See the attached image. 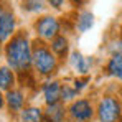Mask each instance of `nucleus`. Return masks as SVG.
<instances>
[{
  "label": "nucleus",
  "mask_w": 122,
  "mask_h": 122,
  "mask_svg": "<svg viewBox=\"0 0 122 122\" xmlns=\"http://www.w3.org/2000/svg\"><path fill=\"white\" fill-rule=\"evenodd\" d=\"M5 56L8 68L18 73H26L30 69V66L33 64V48L25 33H17L15 36H12L5 48Z\"/></svg>",
  "instance_id": "1"
},
{
  "label": "nucleus",
  "mask_w": 122,
  "mask_h": 122,
  "mask_svg": "<svg viewBox=\"0 0 122 122\" xmlns=\"http://www.w3.org/2000/svg\"><path fill=\"white\" fill-rule=\"evenodd\" d=\"M33 66L40 74L48 76L56 71L58 58L48 46H45V43L36 41V45L33 46Z\"/></svg>",
  "instance_id": "2"
},
{
  "label": "nucleus",
  "mask_w": 122,
  "mask_h": 122,
  "mask_svg": "<svg viewBox=\"0 0 122 122\" xmlns=\"http://www.w3.org/2000/svg\"><path fill=\"white\" fill-rule=\"evenodd\" d=\"M99 122H119L122 119V104L114 96H106L97 106Z\"/></svg>",
  "instance_id": "3"
},
{
  "label": "nucleus",
  "mask_w": 122,
  "mask_h": 122,
  "mask_svg": "<svg viewBox=\"0 0 122 122\" xmlns=\"http://www.w3.org/2000/svg\"><path fill=\"white\" fill-rule=\"evenodd\" d=\"M35 31L36 35L43 38V40H53L58 36V31H60V21L56 17H51V15H45L40 17L38 20L35 21Z\"/></svg>",
  "instance_id": "4"
},
{
  "label": "nucleus",
  "mask_w": 122,
  "mask_h": 122,
  "mask_svg": "<svg viewBox=\"0 0 122 122\" xmlns=\"http://www.w3.org/2000/svg\"><path fill=\"white\" fill-rule=\"evenodd\" d=\"M15 31V15H13V10L0 2V43L7 41Z\"/></svg>",
  "instance_id": "5"
},
{
  "label": "nucleus",
  "mask_w": 122,
  "mask_h": 122,
  "mask_svg": "<svg viewBox=\"0 0 122 122\" xmlns=\"http://www.w3.org/2000/svg\"><path fill=\"white\" fill-rule=\"evenodd\" d=\"M69 114L74 121L78 122H87L92 119V114H94V109H92V104L87 101V99H78L71 104L69 107Z\"/></svg>",
  "instance_id": "6"
},
{
  "label": "nucleus",
  "mask_w": 122,
  "mask_h": 122,
  "mask_svg": "<svg viewBox=\"0 0 122 122\" xmlns=\"http://www.w3.org/2000/svg\"><path fill=\"white\" fill-rule=\"evenodd\" d=\"M43 96L48 106L51 104H58L61 101V84L58 81H50L45 82L43 86Z\"/></svg>",
  "instance_id": "7"
},
{
  "label": "nucleus",
  "mask_w": 122,
  "mask_h": 122,
  "mask_svg": "<svg viewBox=\"0 0 122 122\" xmlns=\"http://www.w3.org/2000/svg\"><path fill=\"white\" fill-rule=\"evenodd\" d=\"M69 63H71V66L74 68V71H78L79 74H87L89 69H91V64H92L91 58L84 56L79 51H73V53H71Z\"/></svg>",
  "instance_id": "8"
},
{
  "label": "nucleus",
  "mask_w": 122,
  "mask_h": 122,
  "mask_svg": "<svg viewBox=\"0 0 122 122\" xmlns=\"http://www.w3.org/2000/svg\"><path fill=\"white\" fill-rule=\"evenodd\" d=\"M106 71H107L109 76H112V78L122 81V56H119V55L114 53V55L109 58L107 64H106Z\"/></svg>",
  "instance_id": "9"
},
{
  "label": "nucleus",
  "mask_w": 122,
  "mask_h": 122,
  "mask_svg": "<svg viewBox=\"0 0 122 122\" xmlns=\"http://www.w3.org/2000/svg\"><path fill=\"white\" fill-rule=\"evenodd\" d=\"M64 116H66V109L61 106L60 102L48 106L46 111H45V121L46 122H63Z\"/></svg>",
  "instance_id": "10"
},
{
  "label": "nucleus",
  "mask_w": 122,
  "mask_h": 122,
  "mask_svg": "<svg viewBox=\"0 0 122 122\" xmlns=\"http://www.w3.org/2000/svg\"><path fill=\"white\" fill-rule=\"evenodd\" d=\"M13 84H15V74H13L12 68L2 66L0 68V89L2 91H12Z\"/></svg>",
  "instance_id": "11"
},
{
  "label": "nucleus",
  "mask_w": 122,
  "mask_h": 122,
  "mask_svg": "<svg viewBox=\"0 0 122 122\" xmlns=\"http://www.w3.org/2000/svg\"><path fill=\"white\" fill-rule=\"evenodd\" d=\"M68 48H69L68 38L63 36V35H58L56 38L51 40V51L55 53L56 58H64L68 55Z\"/></svg>",
  "instance_id": "12"
},
{
  "label": "nucleus",
  "mask_w": 122,
  "mask_h": 122,
  "mask_svg": "<svg viewBox=\"0 0 122 122\" xmlns=\"http://www.w3.org/2000/svg\"><path fill=\"white\" fill-rule=\"evenodd\" d=\"M5 99H7V104H8L10 111H21L25 97H23V94H21L20 91H17V89L8 91L7 96H5Z\"/></svg>",
  "instance_id": "13"
},
{
  "label": "nucleus",
  "mask_w": 122,
  "mask_h": 122,
  "mask_svg": "<svg viewBox=\"0 0 122 122\" xmlns=\"http://www.w3.org/2000/svg\"><path fill=\"white\" fill-rule=\"evenodd\" d=\"M21 122H45V114L38 107H26L21 111Z\"/></svg>",
  "instance_id": "14"
},
{
  "label": "nucleus",
  "mask_w": 122,
  "mask_h": 122,
  "mask_svg": "<svg viewBox=\"0 0 122 122\" xmlns=\"http://www.w3.org/2000/svg\"><path fill=\"white\" fill-rule=\"evenodd\" d=\"M92 25H94V15H92L91 12H87V10L81 12L79 17H78V21H76L78 30L84 33V31H87L89 28H92Z\"/></svg>",
  "instance_id": "15"
},
{
  "label": "nucleus",
  "mask_w": 122,
  "mask_h": 122,
  "mask_svg": "<svg viewBox=\"0 0 122 122\" xmlns=\"http://www.w3.org/2000/svg\"><path fill=\"white\" fill-rule=\"evenodd\" d=\"M21 7L23 10L35 13V12H41L46 5H45V0H21Z\"/></svg>",
  "instance_id": "16"
},
{
  "label": "nucleus",
  "mask_w": 122,
  "mask_h": 122,
  "mask_svg": "<svg viewBox=\"0 0 122 122\" xmlns=\"http://www.w3.org/2000/svg\"><path fill=\"white\" fill-rule=\"evenodd\" d=\"M76 92L78 91L74 87H71L69 84H63L61 86V101H73Z\"/></svg>",
  "instance_id": "17"
},
{
  "label": "nucleus",
  "mask_w": 122,
  "mask_h": 122,
  "mask_svg": "<svg viewBox=\"0 0 122 122\" xmlns=\"http://www.w3.org/2000/svg\"><path fill=\"white\" fill-rule=\"evenodd\" d=\"M53 8H56V10H60L61 7H63V3H64V0H46Z\"/></svg>",
  "instance_id": "18"
},
{
  "label": "nucleus",
  "mask_w": 122,
  "mask_h": 122,
  "mask_svg": "<svg viewBox=\"0 0 122 122\" xmlns=\"http://www.w3.org/2000/svg\"><path fill=\"white\" fill-rule=\"evenodd\" d=\"M86 82H87V78H84V79H76V81H74V89H76V91L82 89V87L86 86Z\"/></svg>",
  "instance_id": "19"
},
{
  "label": "nucleus",
  "mask_w": 122,
  "mask_h": 122,
  "mask_svg": "<svg viewBox=\"0 0 122 122\" xmlns=\"http://www.w3.org/2000/svg\"><path fill=\"white\" fill-rule=\"evenodd\" d=\"M116 55L122 56V41H119V43H117V46H116Z\"/></svg>",
  "instance_id": "20"
},
{
  "label": "nucleus",
  "mask_w": 122,
  "mask_h": 122,
  "mask_svg": "<svg viewBox=\"0 0 122 122\" xmlns=\"http://www.w3.org/2000/svg\"><path fill=\"white\" fill-rule=\"evenodd\" d=\"M84 2H86V0H71V3H73L74 7H81Z\"/></svg>",
  "instance_id": "21"
},
{
  "label": "nucleus",
  "mask_w": 122,
  "mask_h": 122,
  "mask_svg": "<svg viewBox=\"0 0 122 122\" xmlns=\"http://www.w3.org/2000/svg\"><path fill=\"white\" fill-rule=\"evenodd\" d=\"M3 106V96H2V92H0V107Z\"/></svg>",
  "instance_id": "22"
},
{
  "label": "nucleus",
  "mask_w": 122,
  "mask_h": 122,
  "mask_svg": "<svg viewBox=\"0 0 122 122\" xmlns=\"http://www.w3.org/2000/svg\"><path fill=\"white\" fill-rule=\"evenodd\" d=\"M119 101H121V104H122V91H121V99H119Z\"/></svg>",
  "instance_id": "23"
}]
</instances>
